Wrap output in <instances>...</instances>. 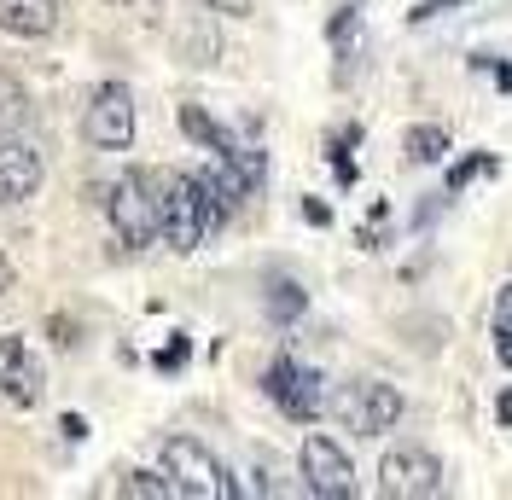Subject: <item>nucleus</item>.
Instances as JSON below:
<instances>
[{
	"label": "nucleus",
	"instance_id": "nucleus-20",
	"mask_svg": "<svg viewBox=\"0 0 512 500\" xmlns=\"http://www.w3.org/2000/svg\"><path fill=\"white\" fill-rule=\"evenodd\" d=\"M483 169H489V157H466V163H454V169H448V192H460L472 175H483Z\"/></svg>",
	"mask_w": 512,
	"mask_h": 500
},
{
	"label": "nucleus",
	"instance_id": "nucleus-2",
	"mask_svg": "<svg viewBox=\"0 0 512 500\" xmlns=\"http://www.w3.org/2000/svg\"><path fill=\"white\" fill-rule=\"evenodd\" d=\"M158 466H163V477L175 483V495H192V500H233L239 495L233 471L192 437H163L158 442Z\"/></svg>",
	"mask_w": 512,
	"mask_h": 500
},
{
	"label": "nucleus",
	"instance_id": "nucleus-24",
	"mask_svg": "<svg viewBox=\"0 0 512 500\" xmlns=\"http://www.w3.org/2000/svg\"><path fill=\"white\" fill-rule=\"evenodd\" d=\"M303 216L315 221V227H326V221H332V210H326V204H320V198H309V204H303Z\"/></svg>",
	"mask_w": 512,
	"mask_h": 500
},
{
	"label": "nucleus",
	"instance_id": "nucleus-19",
	"mask_svg": "<svg viewBox=\"0 0 512 500\" xmlns=\"http://www.w3.org/2000/svg\"><path fill=\"white\" fill-rule=\"evenodd\" d=\"M210 18H251L256 12V0H198Z\"/></svg>",
	"mask_w": 512,
	"mask_h": 500
},
{
	"label": "nucleus",
	"instance_id": "nucleus-12",
	"mask_svg": "<svg viewBox=\"0 0 512 500\" xmlns=\"http://www.w3.org/2000/svg\"><path fill=\"white\" fill-rule=\"evenodd\" d=\"M443 157H448V128L443 123H414L402 134V163H408V169L443 163Z\"/></svg>",
	"mask_w": 512,
	"mask_h": 500
},
{
	"label": "nucleus",
	"instance_id": "nucleus-10",
	"mask_svg": "<svg viewBox=\"0 0 512 500\" xmlns=\"http://www.w3.org/2000/svg\"><path fill=\"white\" fill-rule=\"evenodd\" d=\"M47 181V163H41V146L30 140H0V210L6 204H24L35 198V187Z\"/></svg>",
	"mask_w": 512,
	"mask_h": 500
},
{
	"label": "nucleus",
	"instance_id": "nucleus-7",
	"mask_svg": "<svg viewBox=\"0 0 512 500\" xmlns=\"http://www.w3.org/2000/svg\"><path fill=\"white\" fill-rule=\"evenodd\" d=\"M262 390H268V402L280 407L286 419H297V425H309V419L326 413V378H320L315 367H303V361H291V355L268 361Z\"/></svg>",
	"mask_w": 512,
	"mask_h": 500
},
{
	"label": "nucleus",
	"instance_id": "nucleus-16",
	"mask_svg": "<svg viewBox=\"0 0 512 500\" xmlns=\"http://www.w3.org/2000/svg\"><path fill=\"white\" fill-rule=\"evenodd\" d=\"M495 355H501V367L512 373V280L495 291Z\"/></svg>",
	"mask_w": 512,
	"mask_h": 500
},
{
	"label": "nucleus",
	"instance_id": "nucleus-5",
	"mask_svg": "<svg viewBox=\"0 0 512 500\" xmlns=\"http://www.w3.org/2000/svg\"><path fill=\"white\" fill-rule=\"evenodd\" d=\"M105 216H111V227H117L123 250H152L163 239L158 204H152V187H146V169H128L123 181L111 187V198H105Z\"/></svg>",
	"mask_w": 512,
	"mask_h": 500
},
{
	"label": "nucleus",
	"instance_id": "nucleus-1",
	"mask_svg": "<svg viewBox=\"0 0 512 500\" xmlns=\"http://www.w3.org/2000/svg\"><path fill=\"white\" fill-rule=\"evenodd\" d=\"M146 187H152V204H158V227L163 245L192 256L216 227L227 221V210L216 204V192L204 175H187V169H146Z\"/></svg>",
	"mask_w": 512,
	"mask_h": 500
},
{
	"label": "nucleus",
	"instance_id": "nucleus-13",
	"mask_svg": "<svg viewBox=\"0 0 512 500\" xmlns=\"http://www.w3.org/2000/svg\"><path fill=\"white\" fill-rule=\"evenodd\" d=\"M175 53L187 64H216L222 59V35L210 30V24H181L175 30Z\"/></svg>",
	"mask_w": 512,
	"mask_h": 500
},
{
	"label": "nucleus",
	"instance_id": "nucleus-22",
	"mask_svg": "<svg viewBox=\"0 0 512 500\" xmlns=\"http://www.w3.org/2000/svg\"><path fill=\"white\" fill-rule=\"evenodd\" d=\"M181 361H187V344H181V338H175L169 349H158V367H163V373H175Z\"/></svg>",
	"mask_w": 512,
	"mask_h": 500
},
{
	"label": "nucleus",
	"instance_id": "nucleus-14",
	"mask_svg": "<svg viewBox=\"0 0 512 500\" xmlns=\"http://www.w3.org/2000/svg\"><path fill=\"white\" fill-rule=\"evenodd\" d=\"M24 117H30V94H24V82L0 70V134H12Z\"/></svg>",
	"mask_w": 512,
	"mask_h": 500
},
{
	"label": "nucleus",
	"instance_id": "nucleus-4",
	"mask_svg": "<svg viewBox=\"0 0 512 500\" xmlns=\"http://www.w3.org/2000/svg\"><path fill=\"white\" fill-rule=\"evenodd\" d=\"M82 140L94 152H128L134 146V94L128 82H94L82 99Z\"/></svg>",
	"mask_w": 512,
	"mask_h": 500
},
{
	"label": "nucleus",
	"instance_id": "nucleus-18",
	"mask_svg": "<svg viewBox=\"0 0 512 500\" xmlns=\"http://www.w3.org/2000/svg\"><path fill=\"white\" fill-rule=\"evenodd\" d=\"M105 6L134 18V24H163V0H105Z\"/></svg>",
	"mask_w": 512,
	"mask_h": 500
},
{
	"label": "nucleus",
	"instance_id": "nucleus-6",
	"mask_svg": "<svg viewBox=\"0 0 512 500\" xmlns=\"http://www.w3.org/2000/svg\"><path fill=\"white\" fill-rule=\"evenodd\" d=\"M443 489V460L425 442H396L379 460V495L390 500H425Z\"/></svg>",
	"mask_w": 512,
	"mask_h": 500
},
{
	"label": "nucleus",
	"instance_id": "nucleus-11",
	"mask_svg": "<svg viewBox=\"0 0 512 500\" xmlns=\"http://www.w3.org/2000/svg\"><path fill=\"white\" fill-rule=\"evenodd\" d=\"M59 24V0H0V30L18 41H47V35H59Z\"/></svg>",
	"mask_w": 512,
	"mask_h": 500
},
{
	"label": "nucleus",
	"instance_id": "nucleus-9",
	"mask_svg": "<svg viewBox=\"0 0 512 500\" xmlns=\"http://www.w3.org/2000/svg\"><path fill=\"white\" fill-rule=\"evenodd\" d=\"M41 390H47V373H41L35 349L24 338H0V396L18 407H35Z\"/></svg>",
	"mask_w": 512,
	"mask_h": 500
},
{
	"label": "nucleus",
	"instance_id": "nucleus-25",
	"mask_svg": "<svg viewBox=\"0 0 512 500\" xmlns=\"http://www.w3.org/2000/svg\"><path fill=\"white\" fill-rule=\"evenodd\" d=\"M12 285H18V274H12V262H6V256H0V297H6V291H12Z\"/></svg>",
	"mask_w": 512,
	"mask_h": 500
},
{
	"label": "nucleus",
	"instance_id": "nucleus-17",
	"mask_svg": "<svg viewBox=\"0 0 512 500\" xmlns=\"http://www.w3.org/2000/svg\"><path fill=\"white\" fill-rule=\"evenodd\" d=\"M303 309H309V297H303V285L297 280H274L268 285V314H274V320H297Z\"/></svg>",
	"mask_w": 512,
	"mask_h": 500
},
{
	"label": "nucleus",
	"instance_id": "nucleus-21",
	"mask_svg": "<svg viewBox=\"0 0 512 500\" xmlns=\"http://www.w3.org/2000/svg\"><path fill=\"white\" fill-rule=\"evenodd\" d=\"M448 6H466V0H419V6L408 12V18H414V24H425V18H443Z\"/></svg>",
	"mask_w": 512,
	"mask_h": 500
},
{
	"label": "nucleus",
	"instance_id": "nucleus-23",
	"mask_svg": "<svg viewBox=\"0 0 512 500\" xmlns=\"http://www.w3.org/2000/svg\"><path fill=\"white\" fill-rule=\"evenodd\" d=\"M59 431H64V437H70V442H82V437H88V425H82L76 413H64V419H59Z\"/></svg>",
	"mask_w": 512,
	"mask_h": 500
},
{
	"label": "nucleus",
	"instance_id": "nucleus-15",
	"mask_svg": "<svg viewBox=\"0 0 512 500\" xmlns=\"http://www.w3.org/2000/svg\"><path fill=\"white\" fill-rule=\"evenodd\" d=\"M117 489H123L128 500H175V483H169L163 471H128Z\"/></svg>",
	"mask_w": 512,
	"mask_h": 500
},
{
	"label": "nucleus",
	"instance_id": "nucleus-3",
	"mask_svg": "<svg viewBox=\"0 0 512 500\" xmlns=\"http://www.w3.org/2000/svg\"><path fill=\"white\" fill-rule=\"evenodd\" d=\"M402 390L396 384H384V378H350V384H338V396H332V419L355 431V437H384V431H396V419H402Z\"/></svg>",
	"mask_w": 512,
	"mask_h": 500
},
{
	"label": "nucleus",
	"instance_id": "nucleus-8",
	"mask_svg": "<svg viewBox=\"0 0 512 500\" xmlns=\"http://www.w3.org/2000/svg\"><path fill=\"white\" fill-rule=\"evenodd\" d=\"M297 471H303V489H309L315 500H350V495H355V466H350V454L326 437V431H309V437H303Z\"/></svg>",
	"mask_w": 512,
	"mask_h": 500
}]
</instances>
